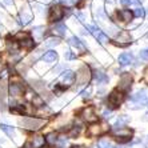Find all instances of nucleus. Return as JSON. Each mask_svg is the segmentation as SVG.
Instances as JSON below:
<instances>
[{
    "label": "nucleus",
    "instance_id": "nucleus-1",
    "mask_svg": "<svg viewBox=\"0 0 148 148\" xmlns=\"http://www.w3.org/2000/svg\"><path fill=\"white\" fill-rule=\"evenodd\" d=\"M130 100L132 101V107L134 110H138V108L144 107L145 104H148V91L147 90H140L138 92H135Z\"/></svg>",
    "mask_w": 148,
    "mask_h": 148
},
{
    "label": "nucleus",
    "instance_id": "nucleus-2",
    "mask_svg": "<svg viewBox=\"0 0 148 148\" xmlns=\"http://www.w3.org/2000/svg\"><path fill=\"white\" fill-rule=\"evenodd\" d=\"M64 15H66L64 7H62L60 4H55V5H52L48 10V16H47V19H48V21H51V23H55V21L62 20L63 17H64Z\"/></svg>",
    "mask_w": 148,
    "mask_h": 148
},
{
    "label": "nucleus",
    "instance_id": "nucleus-3",
    "mask_svg": "<svg viewBox=\"0 0 148 148\" xmlns=\"http://www.w3.org/2000/svg\"><path fill=\"white\" fill-rule=\"evenodd\" d=\"M123 100H124L123 92L119 90H114L110 93V96H108V106L111 107V110H114V108L120 107V104L123 103Z\"/></svg>",
    "mask_w": 148,
    "mask_h": 148
},
{
    "label": "nucleus",
    "instance_id": "nucleus-4",
    "mask_svg": "<svg viewBox=\"0 0 148 148\" xmlns=\"http://www.w3.org/2000/svg\"><path fill=\"white\" fill-rule=\"evenodd\" d=\"M16 38L19 39V43H20V45L23 47V48H25V49H31L32 47L35 45L34 39H32L31 35L27 34V32H20V34H17Z\"/></svg>",
    "mask_w": 148,
    "mask_h": 148
},
{
    "label": "nucleus",
    "instance_id": "nucleus-5",
    "mask_svg": "<svg viewBox=\"0 0 148 148\" xmlns=\"http://www.w3.org/2000/svg\"><path fill=\"white\" fill-rule=\"evenodd\" d=\"M114 135L116 136V139L120 138V141L125 143V141H130L132 139V135H134V130H130V128H116L114 130Z\"/></svg>",
    "mask_w": 148,
    "mask_h": 148
},
{
    "label": "nucleus",
    "instance_id": "nucleus-6",
    "mask_svg": "<svg viewBox=\"0 0 148 148\" xmlns=\"http://www.w3.org/2000/svg\"><path fill=\"white\" fill-rule=\"evenodd\" d=\"M88 29H90V32L92 34V36L95 39H96L99 43H101V44H106L108 41V36L106 34H104L100 28H97L96 25H88Z\"/></svg>",
    "mask_w": 148,
    "mask_h": 148
},
{
    "label": "nucleus",
    "instance_id": "nucleus-7",
    "mask_svg": "<svg viewBox=\"0 0 148 148\" xmlns=\"http://www.w3.org/2000/svg\"><path fill=\"white\" fill-rule=\"evenodd\" d=\"M131 40H132L131 35H130V32H127V31H119L116 39H115V41H117L116 44L120 45V47H127V45H130L132 43Z\"/></svg>",
    "mask_w": 148,
    "mask_h": 148
},
{
    "label": "nucleus",
    "instance_id": "nucleus-8",
    "mask_svg": "<svg viewBox=\"0 0 148 148\" xmlns=\"http://www.w3.org/2000/svg\"><path fill=\"white\" fill-rule=\"evenodd\" d=\"M20 124L24 128H28V130H39L40 125L43 124V120L40 119H34V117H27V119H23L20 121Z\"/></svg>",
    "mask_w": 148,
    "mask_h": 148
},
{
    "label": "nucleus",
    "instance_id": "nucleus-9",
    "mask_svg": "<svg viewBox=\"0 0 148 148\" xmlns=\"http://www.w3.org/2000/svg\"><path fill=\"white\" fill-rule=\"evenodd\" d=\"M131 83H132V76L130 73H123L120 77V82H119V87H117V90L120 91H127L131 88Z\"/></svg>",
    "mask_w": 148,
    "mask_h": 148
},
{
    "label": "nucleus",
    "instance_id": "nucleus-10",
    "mask_svg": "<svg viewBox=\"0 0 148 148\" xmlns=\"http://www.w3.org/2000/svg\"><path fill=\"white\" fill-rule=\"evenodd\" d=\"M134 12L130 10H120L116 12V17L117 20H120L121 23H130L134 19Z\"/></svg>",
    "mask_w": 148,
    "mask_h": 148
},
{
    "label": "nucleus",
    "instance_id": "nucleus-11",
    "mask_svg": "<svg viewBox=\"0 0 148 148\" xmlns=\"http://www.w3.org/2000/svg\"><path fill=\"white\" fill-rule=\"evenodd\" d=\"M82 116H83V119L86 121H88V123H95V121H97V117H96V115H95V111H93L92 107L83 108Z\"/></svg>",
    "mask_w": 148,
    "mask_h": 148
},
{
    "label": "nucleus",
    "instance_id": "nucleus-12",
    "mask_svg": "<svg viewBox=\"0 0 148 148\" xmlns=\"http://www.w3.org/2000/svg\"><path fill=\"white\" fill-rule=\"evenodd\" d=\"M76 79H77V82L80 84H86L90 80V71H88V68L86 66L79 69V72L76 73Z\"/></svg>",
    "mask_w": 148,
    "mask_h": 148
},
{
    "label": "nucleus",
    "instance_id": "nucleus-13",
    "mask_svg": "<svg viewBox=\"0 0 148 148\" xmlns=\"http://www.w3.org/2000/svg\"><path fill=\"white\" fill-rule=\"evenodd\" d=\"M32 20V15L29 14V12H27L25 10L20 11V14H19V16H17V23L20 25H27L29 24Z\"/></svg>",
    "mask_w": 148,
    "mask_h": 148
},
{
    "label": "nucleus",
    "instance_id": "nucleus-14",
    "mask_svg": "<svg viewBox=\"0 0 148 148\" xmlns=\"http://www.w3.org/2000/svg\"><path fill=\"white\" fill-rule=\"evenodd\" d=\"M93 79L96 82L97 86H103V84H107L110 82V77H108L107 73H104L103 71H96L93 73Z\"/></svg>",
    "mask_w": 148,
    "mask_h": 148
},
{
    "label": "nucleus",
    "instance_id": "nucleus-15",
    "mask_svg": "<svg viewBox=\"0 0 148 148\" xmlns=\"http://www.w3.org/2000/svg\"><path fill=\"white\" fill-rule=\"evenodd\" d=\"M68 44L71 45V47H73L75 49H77V51H86L84 43H83L79 38H76V36H71V38L68 39Z\"/></svg>",
    "mask_w": 148,
    "mask_h": 148
},
{
    "label": "nucleus",
    "instance_id": "nucleus-16",
    "mask_svg": "<svg viewBox=\"0 0 148 148\" xmlns=\"http://www.w3.org/2000/svg\"><path fill=\"white\" fill-rule=\"evenodd\" d=\"M76 79V75L73 71H69V69H67V71H64V72H62V82L64 83V84H72L73 82H75Z\"/></svg>",
    "mask_w": 148,
    "mask_h": 148
},
{
    "label": "nucleus",
    "instance_id": "nucleus-17",
    "mask_svg": "<svg viewBox=\"0 0 148 148\" xmlns=\"http://www.w3.org/2000/svg\"><path fill=\"white\" fill-rule=\"evenodd\" d=\"M132 53H130V52H125V53H121V55H119V58H117V62H119V64L120 66H130L132 63Z\"/></svg>",
    "mask_w": 148,
    "mask_h": 148
},
{
    "label": "nucleus",
    "instance_id": "nucleus-18",
    "mask_svg": "<svg viewBox=\"0 0 148 148\" xmlns=\"http://www.w3.org/2000/svg\"><path fill=\"white\" fill-rule=\"evenodd\" d=\"M43 62L45 63H56L58 62V59H59V55H58V52L55 51H48V52H45L44 55H43Z\"/></svg>",
    "mask_w": 148,
    "mask_h": 148
},
{
    "label": "nucleus",
    "instance_id": "nucleus-19",
    "mask_svg": "<svg viewBox=\"0 0 148 148\" xmlns=\"http://www.w3.org/2000/svg\"><path fill=\"white\" fill-rule=\"evenodd\" d=\"M128 123H130V117H128L127 115H121V116H119L116 119L114 127H115V130H116V128H124Z\"/></svg>",
    "mask_w": 148,
    "mask_h": 148
},
{
    "label": "nucleus",
    "instance_id": "nucleus-20",
    "mask_svg": "<svg viewBox=\"0 0 148 148\" xmlns=\"http://www.w3.org/2000/svg\"><path fill=\"white\" fill-rule=\"evenodd\" d=\"M0 130L5 132V134H7L11 139L15 138V135H16V132H15V128H14V127H11V125H8V124L0 123Z\"/></svg>",
    "mask_w": 148,
    "mask_h": 148
},
{
    "label": "nucleus",
    "instance_id": "nucleus-21",
    "mask_svg": "<svg viewBox=\"0 0 148 148\" xmlns=\"http://www.w3.org/2000/svg\"><path fill=\"white\" fill-rule=\"evenodd\" d=\"M44 143H45V138H43V136H35L31 145H32V148H43Z\"/></svg>",
    "mask_w": 148,
    "mask_h": 148
},
{
    "label": "nucleus",
    "instance_id": "nucleus-22",
    "mask_svg": "<svg viewBox=\"0 0 148 148\" xmlns=\"http://www.w3.org/2000/svg\"><path fill=\"white\" fill-rule=\"evenodd\" d=\"M103 132V128L100 127V125H91L90 128H88V135L90 136H97V135H100Z\"/></svg>",
    "mask_w": 148,
    "mask_h": 148
},
{
    "label": "nucleus",
    "instance_id": "nucleus-23",
    "mask_svg": "<svg viewBox=\"0 0 148 148\" xmlns=\"http://www.w3.org/2000/svg\"><path fill=\"white\" fill-rule=\"evenodd\" d=\"M53 34H58L60 36H64L67 34V27L64 24H56L53 27Z\"/></svg>",
    "mask_w": 148,
    "mask_h": 148
},
{
    "label": "nucleus",
    "instance_id": "nucleus-24",
    "mask_svg": "<svg viewBox=\"0 0 148 148\" xmlns=\"http://www.w3.org/2000/svg\"><path fill=\"white\" fill-rule=\"evenodd\" d=\"M121 5H124V7H140V1L139 0H120Z\"/></svg>",
    "mask_w": 148,
    "mask_h": 148
},
{
    "label": "nucleus",
    "instance_id": "nucleus-25",
    "mask_svg": "<svg viewBox=\"0 0 148 148\" xmlns=\"http://www.w3.org/2000/svg\"><path fill=\"white\" fill-rule=\"evenodd\" d=\"M97 148H115V147L107 139H100V140L97 141Z\"/></svg>",
    "mask_w": 148,
    "mask_h": 148
},
{
    "label": "nucleus",
    "instance_id": "nucleus-26",
    "mask_svg": "<svg viewBox=\"0 0 148 148\" xmlns=\"http://www.w3.org/2000/svg\"><path fill=\"white\" fill-rule=\"evenodd\" d=\"M45 47H55V45L60 44V39L59 38H48L45 40Z\"/></svg>",
    "mask_w": 148,
    "mask_h": 148
},
{
    "label": "nucleus",
    "instance_id": "nucleus-27",
    "mask_svg": "<svg viewBox=\"0 0 148 148\" xmlns=\"http://www.w3.org/2000/svg\"><path fill=\"white\" fill-rule=\"evenodd\" d=\"M32 34L36 39H41L43 38V35H44V27H35L32 29Z\"/></svg>",
    "mask_w": 148,
    "mask_h": 148
},
{
    "label": "nucleus",
    "instance_id": "nucleus-28",
    "mask_svg": "<svg viewBox=\"0 0 148 148\" xmlns=\"http://www.w3.org/2000/svg\"><path fill=\"white\" fill-rule=\"evenodd\" d=\"M45 141H47L48 144L53 145L56 141H58V135H56L55 132H51V134L47 135V138H45Z\"/></svg>",
    "mask_w": 148,
    "mask_h": 148
},
{
    "label": "nucleus",
    "instance_id": "nucleus-29",
    "mask_svg": "<svg viewBox=\"0 0 148 148\" xmlns=\"http://www.w3.org/2000/svg\"><path fill=\"white\" fill-rule=\"evenodd\" d=\"M139 58H140L141 60H144V62H147V60H148V48L141 49V51L139 52Z\"/></svg>",
    "mask_w": 148,
    "mask_h": 148
},
{
    "label": "nucleus",
    "instance_id": "nucleus-30",
    "mask_svg": "<svg viewBox=\"0 0 148 148\" xmlns=\"http://www.w3.org/2000/svg\"><path fill=\"white\" fill-rule=\"evenodd\" d=\"M64 58H66L67 60H71V59H75L76 56L73 55V53H72V52H71V51H69V49H67V51L64 52Z\"/></svg>",
    "mask_w": 148,
    "mask_h": 148
},
{
    "label": "nucleus",
    "instance_id": "nucleus-31",
    "mask_svg": "<svg viewBox=\"0 0 148 148\" xmlns=\"http://www.w3.org/2000/svg\"><path fill=\"white\" fill-rule=\"evenodd\" d=\"M82 96L83 97H90L91 96V87H88L87 90L83 91V92H82Z\"/></svg>",
    "mask_w": 148,
    "mask_h": 148
},
{
    "label": "nucleus",
    "instance_id": "nucleus-32",
    "mask_svg": "<svg viewBox=\"0 0 148 148\" xmlns=\"http://www.w3.org/2000/svg\"><path fill=\"white\" fill-rule=\"evenodd\" d=\"M143 82L148 86V67L144 69V75H143Z\"/></svg>",
    "mask_w": 148,
    "mask_h": 148
},
{
    "label": "nucleus",
    "instance_id": "nucleus-33",
    "mask_svg": "<svg viewBox=\"0 0 148 148\" xmlns=\"http://www.w3.org/2000/svg\"><path fill=\"white\" fill-rule=\"evenodd\" d=\"M1 3H4L5 5H14V0H0Z\"/></svg>",
    "mask_w": 148,
    "mask_h": 148
},
{
    "label": "nucleus",
    "instance_id": "nucleus-34",
    "mask_svg": "<svg viewBox=\"0 0 148 148\" xmlns=\"http://www.w3.org/2000/svg\"><path fill=\"white\" fill-rule=\"evenodd\" d=\"M103 117H104V119H110V117H111V111H104V112H103Z\"/></svg>",
    "mask_w": 148,
    "mask_h": 148
},
{
    "label": "nucleus",
    "instance_id": "nucleus-35",
    "mask_svg": "<svg viewBox=\"0 0 148 148\" xmlns=\"http://www.w3.org/2000/svg\"><path fill=\"white\" fill-rule=\"evenodd\" d=\"M71 148H87V147H84V145H72Z\"/></svg>",
    "mask_w": 148,
    "mask_h": 148
},
{
    "label": "nucleus",
    "instance_id": "nucleus-36",
    "mask_svg": "<svg viewBox=\"0 0 148 148\" xmlns=\"http://www.w3.org/2000/svg\"><path fill=\"white\" fill-rule=\"evenodd\" d=\"M107 3H110V4H114V3H115V0H107Z\"/></svg>",
    "mask_w": 148,
    "mask_h": 148
},
{
    "label": "nucleus",
    "instance_id": "nucleus-37",
    "mask_svg": "<svg viewBox=\"0 0 148 148\" xmlns=\"http://www.w3.org/2000/svg\"><path fill=\"white\" fill-rule=\"evenodd\" d=\"M0 29H1V31H3V27H1V24H0Z\"/></svg>",
    "mask_w": 148,
    "mask_h": 148
},
{
    "label": "nucleus",
    "instance_id": "nucleus-38",
    "mask_svg": "<svg viewBox=\"0 0 148 148\" xmlns=\"http://www.w3.org/2000/svg\"><path fill=\"white\" fill-rule=\"evenodd\" d=\"M147 148H148V147H147Z\"/></svg>",
    "mask_w": 148,
    "mask_h": 148
}]
</instances>
